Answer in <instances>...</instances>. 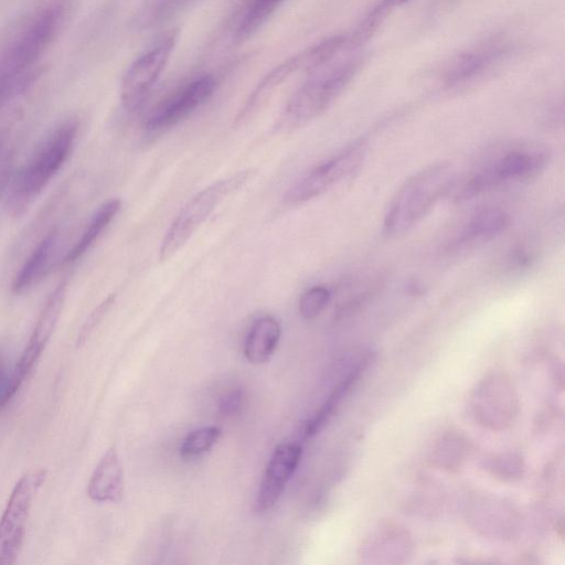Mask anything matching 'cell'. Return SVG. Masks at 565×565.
<instances>
[{
	"label": "cell",
	"mask_w": 565,
	"mask_h": 565,
	"mask_svg": "<svg viewBox=\"0 0 565 565\" xmlns=\"http://www.w3.org/2000/svg\"><path fill=\"white\" fill-rule=\"evenodd\" d=\"M58 236V231L52 228L36 243L13 278L14 294L28 291L45 276L53 259Z\"/></svg>",
	"instance_id": "cell-14"
},
{
	"label": "cell",
	"mask_w": 565,
	"mask_h": 565,
	"mask_svg": "<svg viewBox=\"0 0 565 565\" xmlns=\"http://www.w3.org/2000/svg\"><path fill=\"white\" fill-rule=\"evenodd\" d=\"M9 375L7 373L4 362L0 356V408L3 407L7 402V390H8V382H9Z\"/></svg>",
	"instance_id": "cell-25"
},
{
	"label": "cell",
	"mask_w": 565,
	"mask_h": 565,
	"mask_svg": "<svg viewBox=\"0 0 565 565\" xmlns=\"http://www.w3.org/2000/svg\"><path fill=\"white\" fill-rule=\"evenodd\" d=\"M281 328L273 316H262L250 326L244 343V354L248 362L260 364L266 362L275 352Z\"/></svg>",
	"instance_id": "cell-16"
},
{
	"label": "cell",
	"mask_w": 565,
	"mask_h": 565,
	"mask_svg": "<svg viewBox=\"0 0 565 565\" xmlns=\"http://www.w3.org/2000/svg\"><path fill=\"white\" fill-rule=\"evenodd\" d=\"M116 295H108L89 315L87 320L82 327V330L78 335V344L83 343L92 333V331L96 328V326L103 320L106 313L111 308L115 301Z\"/></svg>",
	"instance_id": "cell-23"
},
{
	"label": "cell",
	"mask_w": 565,
	"mask_h": 565,
	"mask_svg": "<svg viewBox=\"0 0 565 565\" xmlns=\"http://www.w3.org/2000/svg\"><path fill=\"white\" fill-rule=\"evenodd\" d=\"M254 173L252 169L238 171L214 181L194 194L164 233L159 248L160 262L172 257L228 196L249 182Z\"/></svg>",
	"instance_id": "cell-5"
},
{
	"label": "cell",
	"mask_w": 565,
	"mask_h": 565,
	"mask_svg": "<svg viewBox=\"0 0 565 565\" xmlns=\"http://www.w3.org/2000/svg\"><path fill=\"white\" fill-rule=\"evenodd\" d=\"M366 142L358 140L317 164L285 193L284 201L297 205L310 201L351 175L364 161Z\"/></svg>",
	"instance_id": "cell-6"
},
{
	"label": "cell",
	"mask_w": 565,
	"mask_h": 565,
	"mask_svg": "<svg viewBox=\"0 0 565 565\" xmlns=\"http://www.w3.org/2000/svg\"><path fill=\"white\" fill-rule=\"evenodd\" d=\"M505 52V44L498 40L486 41L461 52L443 73L445 86L460 88L475 84L502 61Z\"/></svg>",
	"instance_id": "cell-10"
},
{
	"label": "cell",
	"mask_w": 565,
	"mask_h": 565,
	"mask_svg": "<svg viewBox=\"0 0 565 565\" xmlns=\"http://www.w3.org/2000/svg\"><path fill=\"white\" fill-rule=\"evenodd\" d=\"M411 0H382L379 4L386 11L391 12L395 7H399Z\"/></svg>",
	"instance_id": "cell-26"
},
{
	"label": "cell",
	"mask_w": 565,
	"mask_h": 565,
	"mask_svg": "<svg viewBox=\"0 0 565 565\" xmlns=\"http://www.w3.org/2000/svg\"><path fill=\"white\" fill-rule=\"evenodd\" d=\"M331 292L324 286H315L302 294L299 300V312L305 319L317 317L330 302Z\"/></svg>",
	"instance_id": "cell-22"
},
{
	"label": "cell",
	"mask_w": 565,
	"mask_h": 565,
	"mask_svg": "<svg viewBox=\"0 0 565 565\" xmlns=\"http://www.w3.org/2000/svg\"><path fill=\"white\" fill-rule=\"evenodd\" d=\"M306 73L302 56L299 53L273 67L257 84L233 120V128L245 126L268 103L276 90L298 73Z\"/></svg>",
	"instance_id": "cell-13"
},
{
	"label": "cell",
	"mask_w": 565,
	"mask_h": 565,
	"mask_svg": "<svg viewBox=\"0 0 565 565\" xmlns=\"http://www.w3.org/2000/svg\"><path fill=\"white\" fill-rule=\"evenodd\" d=\"M120 207L121 201L119 199H111L102 204L90 217L82 235L67 252L64 262L66 264H73L81 259L108 227L120 211Z\"/></svg>",
	"instance_id": "cell-17"
},
{
	"label": "cell",
	"mask_w": 565,
	"mask_h": 565,
	"mask_svg": "<svg viewBox=\"0 0 565 565\" xmlns=\"http://www.w3.org/2000/svg\"><path fill=\"white\" fill-rule=\"evenodd\" d=\"M177 35V31H170L126 71L120 85V99L128 111H136L140 108L164 70L174 47Z\"/></svg>",
	"instance_id": "cell-8"
},
{
	"label": "cell",
	"mask_w": 565,
	"mask_h": 565,
	"mask_svg": "<svg viewBox=\"0 0 565 565\" xmlns=\"http://www.w3.org/2000/svg\"><path fill=\"white\" fill-rule=\"evenodd\" d=\"M243 403V393L241 390H235L228 393L220 404V413L224 416H232L236 414Z\"/></svg>",
	"instance_id": "cell-24"
},
{
	"label": "cell",
	"mask_w": 565,
	"mask_h": 565,
	"mask_svg": "<svg viewBox=\"0 0 565 565\" xmlns=\"http://www.w3.org/2000/svg\"><path fill=\"white\" fill-rule=\"evenodd\" d=\"M77 134L78 122L67 119L40 142L12 181L7 201L10 214H23L41 194L68 159Z\"/></svg>",
	"instance_id": "cell-1"
},
{
	"label": "cell",
	"mask_w": 565,
	"mask_h": 565,
	"mask_svg": "<svg viewBox=\"0 0 565 565\" xmlns=\"http://www.w3.org/2000/svg\"><path fill=\"white\" fill-rule=\"evenodd\" d=\"M551 152L540 145L513 147L480 166L456 190L457 200H468L484 191L536 178L547 167Z\"/></svg>",
	"instance_id": "cell-4"
},
{
	"label": "cell",
	"mask_w": 565,
	"mask_h": 565,
	"mask_svg": "<svg viewBox=\"0 0 565 565\" xmlns=\"http://www.w3.org/2000/svg\"><path fill=\"white\" fill-rule=\"evenodd\" d=\"M45 480V471L28 472L15 483L0 519V565L13 564L21 548L32 502Z\"/></svg>",
	"instance_id": "cell-7"
},
{
	"label": "cell",
	"mask_w": 565,
	"mask_h": 565,
	"mask_svg": "<svg viewBox=\"0 0 565 565\" xmlns=\"http://www.w3.org/2000/svg\"><path fill=\"white\" fill-rule=\"evenodd\" d=\"M456 184L448 163L430 164L408 178L397 190L384 216L386 234L403 233L417 224Z\"/></svg>",
	"instance_id": "cell-2"
},
{
	"label": "cell",
	"mask_w": 565,
	"mask_h": 565,
	"mask_svg": "<svg viewBox=\"0 0 565 565\" xmlns=\"http://www.w3.org/2000/svg\"><path fill=\"white\" fill-rule=\"evenodd\" d=\"M88 495L97 502H116L124 493V473L118 454L109 448L96 466L89 482Z\"/></svg>",
	"instance_id": "cell-15"
},
{
	"label": "cell",
	"mask_w": 565,
	"mask_h": 565,
	"mask_svg": "<svg viewBox=\"0 0 565 565\" xmlns=\"http://www.w3.org/2000/svg\"><path fill=\"white\" fill-rule=\"evenodd\" d=\"M302 449L298 444L279 445L273 452L260 482L256 507L258 511L271 509L300 461Z\"/></svg>",
	"instance_id": "cell-12"
},
{
	"label": "cell",
	"mask_w": 565,
	"mask_h": 565,
	"mask_svg": "<svg viewBox=\"0 0 565 565\" xmlns=\"http://www.w3.org/2000/svg\"><path fill=\"white\" fill-rule=\"evenodd\" d=\"M215 81L205 75L188 83L160 105L148 118L146 129L161 131L186 118L213 94Z\"/></svg>",
	"instance_id": "cell-11"
},
{
	"label": "cell",
	"mask_w": 565,
	"mask_h": 565,
	"mask_svg": "<svg viewBox=\"0 0 565 565\" xmlns=\"http://www.w3.org/2000/svg\"><path fill=\"white\" fill-rule=\"evenodd\" d=\"M284 0H252L243 14L236 38L244 40L254 34Z\"/></svg>",
	"instance_id": "cell-20"
},
{
	"label": "cell",
	"mask_w": 565,
	"mask_h": 565,
	"mask_svg": "<svg viewBox=\"0 0 565 565\" xmlns=\"http://www.w3.org/2000/svg\"><path fill=\"white\" fill-rule=\"evenodd\" d=\"M360 371L361 366L356 367L345 380H343L334 388L332 394L316 413V415L306 423L303 429L306 436H312L317 434L330 420L343 397L351 390L352 384L358 380Z\"/></svg>",
	"instance_id": "cell-19"
},
{
	"label": "cell",
	"mask_w": 565,
	"mask_h": 565,
	"mask_svg": "<svg viewBox=\"0 0 565 565\" xmlns=\"http://www.w3.org/2000/svg\"><path fill=\"white\" fill-rule=\"evenodd\" d=\"M66 282L61 281L49 295L36 319L26 347L9 377L7 402L15 394L47 345L57 324L65 299Z\"/></svg>",
	"instance_id": "cell-9"
},
{
	"label": "cell",
	"mask_w": 565,
	"mask_h": 565,
	"mask_svg": "<svg viewBox=\"0 0 565 565\" xmlns=\"http://www.w3.org/2000/svg\"><path fill=\"white\" fill-rule=\"evenodd\" d=\"M509 215L498 207L477 212L462 228L458 243L468 244L487 241L502 233L509 225Z\"/></svg>",
	"instance_id": "cell-18"
},
{
	"label": "cell",
	"mask_w": 565,
	"mask_h": 565,
	"mask_svg": "<svg viewBox=\"0 0 565 565\" xmlns=\"http://www.w3.org/2000/svg\"><path fill=\"white\" fill-rule=\"evenodd\" d=\"M221 434V429L216 426H207L193 430L184 438L181 445V457L183 459H193L205 454L217 443Z\"/></svg>",
	"instance_id": "cell-21"
},
{
	"label": "cell",
	"mask_w": 565,
	"mask_h": 565,
	"mask_svg": "<svg viewBox=\"0 0 565 565\" xmlns=\"http://www.w3.org/2000/svg\"><path fill=\"white\" fill-rule=\"evenodd\" d=\"M362 61L354 57L309 77L286 104L276 129L291 132L321 116L352 82Z\"/></svg>",
	"instance_id": "cell-3"
}]
</instances>
